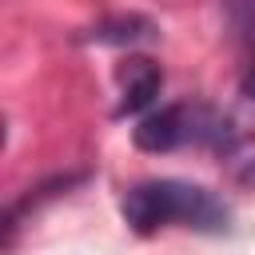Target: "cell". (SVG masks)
Instances as JSON below:
<instances>
[{
	"label": "cell",
	"mask_w": 255,
	"mask_h": 255,
	"mask_svg": "<svg viewBox=\"0 0 255 255\" xmlns=\"http://www.w3.org/2000/svg\"><path fill=\"white\" fill-rule=\"evenodd\" d=\"M239 183H243V187H255V159H247V163L239 167Z\"/></svg>",
	"instance_id": "5b68a950"
},
{
	"label": "cell",
	"mask_w": 255,
	"mask_h": 255,
	"mask_svg": "<svg viewBox=\"0 0 255 255\" xmlns=\"http://www.w3.org/2000/svg\"><path fill=\"white\" fill-rule=\"evenodd\" d=\"M120 84H124V100H120V116H135L143 112L159 88H163V72L151 60H128V68H120Z\"/></svg>",
	"instance_id": "3957f363"
},
{
	"label": "cell",
	"mask_w": 255,
	"mask_h": 255,
	"mask_svg": "<svg viewBox=\"0 0 255 255\" xmlns=\"http://www.w3.org/2000/svg\"><path fill=\"white\" fill-rule=\"evenodd\" d=\"M139 151H175L183 143H227V124H219L211 112L191 104H167L159 112H147L139 128L131 131Z\"/></svg>",
	"instance_id": "7a4b0ae2"
},
{
	"label": "cell",
	"mask_w": 255,
	"mask_h": 255,
	"mask_svg": "<svg viewBox=\"0 0 255 255\" xmlns=\"http://www.w3.org/2000/svg\"><path fill=\"white\" fill-rule=\"evenodd\" d=\"M92 36H96L100 44H131V40L155 36V24L143 20V16H120V20H108V24L92 28Z\"/></svg>",
	"instance_id": "277c9868"
},
{
	"label": "cell",
	"mask_w": 255,
	"mask_h": 255,
	"mask_svg": "<svg viewBox=\"0 0 255 255\" xmlns=\"http://www.w3.org/2000/svg\"><path fill=\"white\" fill-rule=\"evenodd\" d=\"M120 215L135 235H155L167 227H191V231L219 235L231 227V207L215 191L187 183V179H171V175L131 183L120 199Z\"/></svg>",
	"instance_id": "6da1fadb"
}]
</instances>
